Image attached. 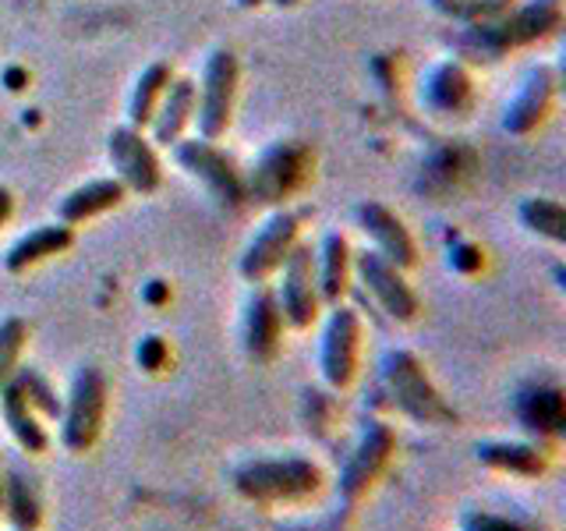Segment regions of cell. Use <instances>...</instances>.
<instances>
[{"label":"cell","mask_w":566,"mask_h":531,"mask_svg":"<svg viewBox=\"0 0 566 531\" xmlns=\"http://www.w3.org/2000/svg\"><path fill=\"white\" fill-rule=\"evenodd\" d=\"M234 489L248 503H297L323 489V468L308 457H255L234 471Z\"/></svg>","instance_id":"1"},{"label":"cell","mask_w":566,"mask_h":531,"mask_svg":"<svg viewBox=\"0 0 566 531\" xmlns=\"http://www.w3.org/2000/svg\"><path fill=\"white\" fill-rule=\"evenodd\" d=\"M563 25V8L559 0H531V4L517 8L513 4L503 18H495L489 25H474L460 35V43L478 50L482 58L495 61L506 50L531 46L538 40H548Z\"/></svg>","instance_id":"2"},{"label":"cell","mask_w":566,"mask_h":531,"mask_svg":"<svg viewBox=\"0 0 566 531\" xmlns=\"http://www.w3.org/2000/svg\"><path fill=\"white\" fill-rule=\"evenodd\" d=\"M312 149L297 138H280L273 146H265L244 174L248 202L283 206L294 191L305 188V181L312 177Z\"/></svg>","instance_id":"3"},{"label":"cell","mask_w":566,"mask_h":531,"mask_svg":"<svg viewBox=\"0 0 566 531\" xmlns=\"http://www.w3.org/2000/svg\"><path fill=\"white\" fill-rule=\"evenodd\" d=\"M382 379L394 404L407 418H415L421 425H450L457 421V412L447 404V397L439 394L436 383L429 379L421 358L407 347H394L382 354Z\"/></svg>","instance_id":"4"},{"label":"cell","mask_w":566,"mask_h":531,"mask_svg":"<svg viewBox=\"0 0 566 531\" xmlns=\"http://www.w3.org/2000/svg\"><path fill=\"white\" fill-rule=\"evenodd\" d=\"M111 407V386L96 365H82L71 376V389L61 412V442L67 454H88L96 447Z\"/></svg>","instance_id":"5"},{"label":"cell","mask_w":566,"mask_h":531,"mask_svg":"<svg viewBox=\"0 0 566 531\" xmlns=\"http://www.w3.org/2000/svg\"><path fill=\"white\" fill-rule=\"evenodd\" d=\"M238 93H241V61L230 46H217L209 53L199 82V103H195V124L199 135L220 142L230 124H234L238 111Z\"/></svg>","instance_id":"6"},{"label":"cell","mask_w":566,"mask_h":531,"mask_svg":"<svg viewBox=\"0 0 566 531\" xmlns=\"http://www.w3.org/2000/svg\"><path fill=\"white\" fill-rule=\"evenodd\" d=\"M174 159L181 164V170H188L195 177V181H202L220 206L238 209L248 202L244 170L238 167V159L230 156L223 146H217L212 138L195 135V138L174 142Z\"/></svg>","instance_id":"7"},{"label":"cell","mask_w":566,"mask_h":531,"mask_svg":"<svg viewBox=\"0 0 566 531\" xmlns=\"http://www.w3.org/2000/svg\"><path fill=\"white\" fill-rule=\"evenodd\" d=\"M106 156H111L114 177L138 195H156L164 185V164H159L156 142L132 124H120L106 138Z\"/></svg>","instance_id":"8"},{"label":"cell","mask_w":566,"mask_h":531,"mask_svg":"<svg viewBox=\"0 0 566 531\" xmlns=\"http://www.w3.org/2000/svg\"><path fill=\"white\" fill-rule=\"evenodd\" d=\"M297 241H301V212L280 206L273 217L255 230V238L248 241L238 262V273L248 283H265L273 273H280V266L287 262Z\"/></svg>","instance_id":"9"},{"label":"cell","mask_w":566,"mask_h":531,"mask_svg":"<svg viewBox=\"0 0 566 531\" xmlns=\"http://www.w3.org/2000/svg\"><path fill=\"white\" fill-rule=\"evenodd\" d=\"M361 362V315L350 305H333L326 330H323V347H318V368L323 379L333 389H347L358 376Z\"/></svg>","instance_id":"10"},{"label":"cell","mask_w":566,"mask_h":531,"mask_svg":"<svg viewBox=\"0 0 566 531\" xmlns=\"http://www.w3.org/2000/svg\"><path fill=\"white\" fill-rule=\"evenodd\" d=\"M280 288L276 301L283 312V323L294 330H308L318 312H323V294H318V280H315V248L312 244H294V252L287 262L280 266Z\"/></svg>","instance_id":"11"},{"label":"cell","mask_w":566,"mask_h":531,"mask_svg":"<svg viewBox=\"0 0 566 531\" xmlns=\"http://www.w3.org/2000/svg\"><path fill=\"white\" fill-rule=\"evenodd\" d=\"M397 450V433L394 425L382 418H365L361 421V436L354 442V454L347 457V465L340 471V496L347 503L361 500V496L371 489V482L382 475V468L389 465V457Z\"/></svg>","instance_id":"12"},{"label":"cell","mask_w":566,"mask_h":531,"mask_svg":"<svg viewBox=\"0 0 566 531\" xmlns=\"http://www.w3.org/2000/svg\"><path fill=\"white\" fill-rule=\"evenodd\" d=\"M354 273L365 283V291L379 301V309L394 319V323H415L421 312V301L415 294V288L407 283L400 266H394L389 259H382L376 248H365V252L354 256Z\"/></svg>","instance_id":"13"},{"label":"cell","mask_w":566,"mask_h":531,"mask_svg":"<svg viewBox=\"0 0 566 531\" xmlns=\"http://www.w3.org/2000/svg\"><path fill=\"white\" fill-rule=\"evenodd\" d=\"M556 93H559L556 67H548V64L531 67L521 82V88H517V96L506 103L503 128L510 135H531L535 128H542V124L548 121V114H553V106H556Z\"/></svg>","instance_id":"14"},{"label":"cell","mask_w":566,"mask_h":531,"mask_svg":"<svg viewBox=\"0 0 566 531\" xmlns=\"http://www.w3.org/2000/svg\"><path fill=\"white\" fill-rule=\"evenodd\" d=\"M283 312H280V301L276 291H270L265 283H255V291L248 294V305H244V354L252 358L255 365H270L276 362V354L283 347Z\"/></svg>","instance_id":"15"},{"label":"cell","mask_w":566,"mask_h":531,"mask_svg":"<svg viewBox=\"0 0 566 531\" xmlns=\"http://www.w3.org/2000/svg\"><path fill=\"white\" fill-rule=\"evenodd\" d=\"M354 217H358L361 230L371 238V244H376V252L382 259L400 266V270L418 266V241L411 235V227H407L394 209L382 202H361L354 209Z\"/></svg>","instance_id":"16"},{"label":"cell","mask_w":566,"mask_h":531,"mask_svg":"<svg viewBox=\"0 0 566 531\" xmlns=\"http://www.w3.org/2000/svg\"><path fill=\"white\" fill-rule=\"evenodd\" d=\"M195 103H199V82L174 75V82L167 85V93L149 121L156 146H174V142L185 138V132L195 124Z\"/></svg>","instance_id":"17"},{"label":"cell","mask_w":566,"mask_h":531,"mask_svg":"<svg viewBox=\"0 0 566 531\" xmlns=\"http://www.w3.org/2000/svg\"><path fill=\"white\" fill-rule=\"evenodd\" d=\"M124 199H128V188H124L117 177H93V181H85L75 191L64 195L57 206V217L67 227H78V223H88V220L103 217V212L124 206Z\"/></svg>","instance_id":"18"},{"label":"cell","mask_w":566,"mask_h":531,"mask_svg":"<svg viewBox=\"0 0 566 531\" xmlns=\"http://www.w3.org/2000/svg\"><path fill=\"white\" fill-rule=\"evenodd\" d=\"M71 244H75V227H67L61 220L57 223H43V227L29 230V235H22L8 248L4 270L8 273H29L32 266H40V262H46L53 256H64Z\"/></svg>","instance_id":"19"},{"label":"cell","mask_w":566,"mask_h":531,"mask_svg":"<svg viewBox=\"0 0 566 531\" xmlns=\"http://www.w3.org/2000/svg\"><path fill=\"white\" fill-rule=\"evenodd\" d=\"M350 273H354V252L350 241L344 235H326L323 244L315 252V280H318V294H323V305H340L350 291Z\"/></svg>","instance_id":"20"},{"label":"cell","mask_w":566,"mask_h":531,"mask_svg":"<svg viewBox=\"0 0 566 531\" xmlns=\"http://www.w3.org/2000/svg\"><path fill=\"white\" fill-rule=\"evenodd\" d=\"M474 100V79L460 61H439L424 79V103L436 114H464Z\"/></svg>","instance_id":"21"},{"label":"cell","mask_w":566,"mask_h":531,"mask_svg":"<svg viewBox=\"0 0 566 531\" xmlns=\"http://www.w3.org/2000/svg\"><path fill=\"white\" fill-rule=\"evenodd\" d=\"M0 418H4L11 439L25 454H43L50 447V436L40 425V415L32 412V404L25 400L22 386H18L14 379H8L4 386H0Z\"/></svg>","instance_id":"22"},{"label":"cell","mask_w":566,"mask_h":531,"mask_svg":"<svg viewBox=\"0 0 566 531\" xmlns=\"http://www.w3.org/2000/svg\"><path fill=\"white\" fill-rule=\"evenodd\" d=\"M517 418L535 436H559L566 425V400L559 386H527L513 400Z\"/></svg>","instance_id":"23"},{"label":"cell","mask_w":566,"mask_h":531,"mask_svg":"<svg viewBox=\"0 0 566 531\" xmlns=\"http://www.w3.org/2000/svg\"><path fill=\"white\" fill-rule=\"evenodd\" d=\"M478 460L492 471H510V475H524V478H538L545 475L548 460L535 447V442H510V439H489L474 447Z\"/></svg>","instance_id":"24"},{"label":"cell","mask_w":566,"mask_h":531,"mask_svg":"<svg viewBox=\"0 0 566 531\" xmlns=\"http://www.w3.org/2000/svg\"><path fill=\"white\" fill-rule=\"evenodd\" d=\"M8 521L14 531H35L43 521V500H40V489H35L32 478L22 468H11L4 475V507Z\"/></svg>","instance_id":"25"},{"label":"cell","mask_w":566,"mask_h":531,"mask_svg":"<svg viewBox=\"0 0 566 531\" xmlns=\"http://www.w3.org/2000/svg\"><path fill=\"white\" fill-rule=\"evenodd\" d=\"M174 82V67L167 61H153L146 71L138 75L135 82V93H132V103H128V124L132 128H149V121L156 114L159 100H164L167 85Z\"/></svg>","instance_id":"26"},{"label":"cell","mask_w":566,"mask_h":531,"mask_svg":"<svg viewBox=\"0 0 566 531\" xmlns=\"http://www.w3.org/2000/svg\"><path fill=\"white\" fill-rule=\"evenodd\" d=\"M521 220H524V227L531 230V235L548 238L553 244L566 241V209H563L559 199H542V195H535V199H524L521 202Z\"/></svg>","instance_id":"27"},{"label":"cell","mask_w":566,"mask_h":531,"mask_svg":"<svg viewBox=\"0 0 566 531\" xmlns=\"http://www.w3.org/2000/svg\"><path fill=\"white\" fill-rule=\"evenodd\" d=\"M18 386H22V394L25 400L32 404V412L35 415H43V418H61L64 412V397L53 389V383L43 376L40 368H32V365H18V372L11 376Z\"/></svg>","instance_id":"28"},{"label":"cell","mask_w":566,"mask_h":531,"mask_svg":"<svg viewBox=\"0 0 566 531\" xmlns=\"http://www.w3.org/2000/svg\"><path fill=\"white\" fill-rule=\"evenodd\" d=\"M432 8L450 18V22H460V25H489L495 18H503L513 0H432Z\"/></svg>","instance_id":"29"},{"label":"cell","mask_w":566,"mask_h":531,"mask_svg":"<svg viewBox=\"0 0 566 531\" xmlns=\"http://www.w3.org/2000/svg\"><path fill=\"white\" fill-rule=\"evenodd\" d=\"M25 344H29V323H25V319L22 315L0 319V386H4L18 372V362H22Z\"/></svg>","instance_id":"30"},{"label":"cell","mask_w":566,"mask_h":531,"mask_svg":"<svg viewBox=\"0 0 566 531\" xmlns=\"http://www.w3.org/2000/svg\"><path fill=\"white\" fill-rule=\"evenodd\" d=\"M135 358H138V365L146 368V372H164L167 362H170V347H167L164 336L149 333V336H142V344H138V351H135Z\"/></svg>","instance_id":"31"},{"label":"cell","mask_w":566,"mask_h":531,"mask_svg":"<svg viewBox=\"0 0 566 531\" xmlns=\"http://www.w3.org/2000/svg\"><path fill=\"white\" fill-rule=\"evenodd\" d=\"M460 531H527V528L489 510H468L464 518H460Z\"/></svg>","instance_id":"32"},{"label":"cell","mask_w":566,"mask_h":531,"mask_svg":"<svg viewBox=\"0 0 566 531\" xmlns=\"http://www.w3.org/2000/svg\"><path fill=\"white\" fill-rule=\"evenodd\" d=\"M14 217V191L8 185H0V227H8Z\"/></svg>","instance_id":"33"},{"label":"cell","mask_w":566,"mask_h":531,"mask_svg":"<svg viewBox=\"0 0 566 531\" xmlns=\"http://www.w3.org/2000/svg\"><path fill=\"white\" fill-rule=\"evenodd\" d=\"M167 294H170V283L167 280H149L146 283V301H149V305H159V301H167Z\"/></svg>","instance_id":"34"},{"label":"cell","mask_w":566,"mask_h":531,"mask_svg":"<svg viewBox=\"0 0 566 531\" xmlns=\"http://www.w3.org/2000/svg\"><path fill=\"white\" fill-rule=\"evenodd\" d=\"M262 4H265V0H238V8H244V11H255Z\"/></svg>","instance_id":"35"},{"label":"cell","mask_w":566,"mask_h":531,"mask_svg":"<svg viewBox=\"0 0 566 531\" xmlns=\"http://www.w3.org/2000/svg\"><path fill=\"white\" fill-rule=\"evenodd\" d=\"M273 4H276V8H297L301 0H273Z\"/></svg>","instance_id":"36"},{"label":"cell","mask_w":566,"mask_h":531,"mask_svg":"<svg viewBox=\"0 0 566 531\" xmlns=\"http://www.w3.org/2000/svg\"><path fill=\"white\" fill-rule=\"evenodd\" d=\"M0 507H4V475H0Z\"/></svg>","instance_id":"37"}]
</instances>
